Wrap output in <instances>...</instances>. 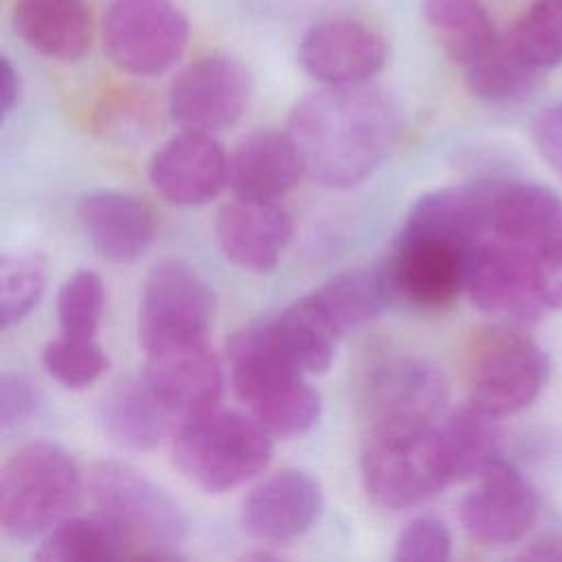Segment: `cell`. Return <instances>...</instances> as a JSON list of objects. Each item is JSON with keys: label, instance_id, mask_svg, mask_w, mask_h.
<instances>
[{"label": "cell", "instance_id": "obj_19", "mask_svg": "<svg viewBox=\"0 0 562 562\" xmlns=\"http://www.w3.org/2000/svg\"><path fill=\"white\" fill-rule=\"evenodd\" d=\"M321 483L303 470H281L257 483L241 501L239 522L259 542H285L303 536L321 516Z\"/></svg>", "mask_w": 562, "mask_h": 562}, {"label": "cell", "instance_id": "obj_13", "mask_svg": "<svg viewBox=\"0 0 562 562\" xmlns=\"http://www.w3.org/2000/svg\"><path fill=\"white\" fill-rule=\"evenodd\" d=\"M461 498L459 520L465 533L483 547H507L522 540L538 518L533 485L507 459H492Z\"/></svg>", "mask_w": 562, "mask_h": 562}, {"label": "cell", "instance_id": "obj_37", "mask_svg": "<svg viewBox=\"0 0 562 562\" xmlns=\"http://www.w3.org/2000/svg\"><path fill=\"white\" fill-rule=\"evenodd\" d=\"M531 138L542 160L562 178V101L533 119Z\"/></svg>", "mask_w": 562, "mask_h": 562}, {"label": "cell", "instance_id": "obj_27", "mask_svg": "<svg viewBox=\"0 0 562 562\" xmlns=\"http://www.w3.org/2000/svg\"><path fill=\"white\" fill-rule=\"evenodd\" d=\"M312 299L342 338L371 323L391 301V292L382 268H356L327 279L312 292Z\"/></svg>", "mask_w": 562, "mask_h": 562}, {"label": "cell", "instance_id": "obj_28", "mask_svg": "<svg viewBox=\"0 0 562 562\" xmlns=\"http://www.w3.org/2000/svg\"><path fill=\"white\" fill-rule=\"evenodd\" d=\"M424 15L441 48L461 66L498 40L481 0H424Z\"/></svg>", "mask_w": 562, "mask_h": 562}, {"label": "cell", "instance_id": "obj_20", "mask_svg": "<svg viewBox=\"0 0 562 562\" xmlns=\"http://www.w3.org/2000/svg\"><path fill=\"white\" fill-rule=\"evenodd\" d=\"M294 235L292 217L272 200L235 198L215 217L222 255L248 272H270Z\"/></svg>", "mask_w": 562, "mask_h": 562}, {"label": "cell", "instance_id": "obj_39", "mask_svg": "<svg viewBox=\"0 0 562 562\" xmlns=\"http://www.w3.org/2000/svg\"><path fill=\"white\" fill-rule=\"evenodd\" d=\"M522 558H527V560H544V562L562 560V538H558V536L540 538L533 544H529V549L522 553Z\"/></svg>", "mask_w": 562, "mask_h": 562}, {"label": "cell", "instance_id": "obj_11", "mask_svg": "<svg viewBox=\"0 0 562 562\" xmlns=\"http://www.w3.org/2000/svg\"><path fill=\"white\" fill-rule=\"evenodd\" d=\"M474 246L402 231L386 266L382 268L391 299L424 312H439L465 290Z\"/></svg>", "mask_w": 562, "mask_h": 562}, {"label": "cell", "instance_id": "obj_14", "mask_svg": "<svg viewBox=\"0 0 562 562\" xmlns=\"http://www.w3.org/2000/svg\"><path fill=\"white\" fill-rule=\"evenodd\" d=\"M248 99L246 68L231 57L213 55L178 72L169 88V114L180 130L215 134L241 119Z\"/></svg>", "mask_w": 562, "mask_h": 562}, {"label": "cell", "instance_id": "obj_21", "mask_svg": "<svg viewBox=\"0 0 562 562\" xmlns=\"http://www.w3.org/2000/svg\"><path fill=\"white\" fill-rule=\"evenodd\" d=\"M79 224L94 250L116 263L136 261L156 235L151 209L125 191H92L77 206Z\"/></svg>", "mask_w": 562, "mask_h": 562}, {"label": "cell", "instance_id": "obj_2", "mask_svg": "<svg viewBox=\"0 0 562 562\" xmlns=\"http://www.w3.org/2000/svg\"><path fill=\"white\" fill-rule=\"evenodd\" d=\"M226 356L235 395L270 435L296 437L318 424L321 395L279 347L270 318L237 329Z\"/></svg>", "mask_w": 562, "mask_h": 562}, {"label": "cell", "instance_id": "obj_8", "mask_svg": "<svg viewBox=\"0 0 562 562\" xmlns=\"http://www.w3.org/2000/svg\"><path fill=\"white\" fill-rule=\"evenodd\" d=\"M465 292L481 312L516 325H531L551 310L542 259L494 235L474 246Z\"/></svg>", "mask_w": 562, "mask_h": 562}, {"label": "cell", "instance_id": "obj_12", "mask_svg": "<svg viewBox=\"0 0 562 562\" xmlns=\"http://www.w3.org/2000/svg\"><path fill=\"white\" fill-rule=\"evenodd\" d=\"M485 235L536 252L544 263L549 307L562 310V198L555 191L533 182H494Z\"/></svg>", "mask_w": 562, "mask_h": 562}, {"label": "cell", "instance_id": "obj_18", "mask_svg": "<svg viewBox=\"0 0 562 562\" xmlns=\"http://www.w3.org/2000/svg\"><path fill=\"white\" fill-rule=\"evenodd\" d=\"M149 182L167 202L206 204L228 184V156L213 134L182 130L154 154Z\"/></svg>", "mask_w": 562, "mask_h": 562}, {"label": "cell", "instance_id": "obj_22", "mask_svg": "<svg viewBox=\"0 0 562 562\" xmlns=\"http://www.w3.org/2000/svg\"><path fill=\"white\" fill-rule=\"evenodd\" d=\"M303 173L301 154L288 130L250 134L228 156V187L235 198L277 202Z\"/></svg>", "mask_w": 562, "mask_h": 562}, {"label": "cell", "instance_id": "obj_38", "mask_svg": "<svg viewBox=\"0 0 562 562\" xmlns=\"http://www.w3.org/2000/svg\"><path fill=\"white\" fill-rule=\"evenodd\" d=\"M20 99V77L18 70L13 68V64L2 57L0 59V108H2V116H7L15 103Z\"/></svg>", "mask_w": 562, "mask_h": 562}, {"label": "cell", "instance_id": "obj_1", "mask_svg": "<svg viewBox=\"0 0 562 562\" xmlns=\"http://www.w3.org/2000/svg\"><path fill=\"white\" fill-rule=\"evenodd\" d=\"M400 103L382 88L364 83L325 86L292 108V136L305 173L331 189L367 180L402 134Z\"/></svg>", "mask_w": 562, "mask_h": 562}, {"label": "cell", "instance_id": "obj_4", "mask_svg": "<svg viewBox=\"0 0 562 562\" xmlns=\"http://www.w3.org/2000/svg\"><path fill=\"white\" fill-rule=\"evenodd\" d=\"M83 479L68 450L50 441L18 448L0 470V527L13 540L46 536L72 516Z\"/></svg>", "mask_w": 562, "mask_h": 562}, {"label": "cell", "instance_id": "obj_34", "mask_svg": "<svg viewBox=\"0 0 562 562\" xmlns=\"http://www.w3.org/2000/svg\"><path fill=\"white\" fill-rule=\"evenodd\" d=\"M42 364L57 384L70 391H81L105 373L108 356L94 338L81 340L61 334V338L50 340L42 349Z\"/></svg>", "mask_w": 562, "mask_h": 562}, {"label": "cell", "instance_id": "obj_32", "mask_svg": "<svg viewBox=\"0 0 562 562\" xmlns=\"http://www.w3.org/2000/svg\"><path fill=\"white\" fill-rule=\"evenodd\" d=\"M46 290V263L35 252H9L0 259L2 329L26 318Z\"/></svg>", "mask_w": 562, "mask_h": 562}, {"label": "cell", "instance_id": "obj_10", "mask_svg": "<svg viewBox=\"0 0 562 562\" xmlns=\"http://www.w3.org/2000/svg\"><path fill=\"white\" fill-rule=\"evenodd\" d=\"M215 314L209 283L187 263H156L143 283L138 305V338L145 353L204 340Z\"/></svg>", "mask_w": 562, "mask_h": 562}, {"label": "cell", "instance_id": "obj_15", "mask_svg": "<svg viewBox=\"0 0 562 562\" xmlns=\"http://www.w3.org/2000/svg\"><path fill=\"white\" fill-rule=\"evenodd\" d=\"M143 380L176 428L217 408L224 391L222 364L206 338L147 353Z\"/></svg>", "mask_w": 562, "mask_h": 562}, {"label": "cell", "instance_id": "obj_16", "mask_svg": "<svg viewBox=\"0 0 562 562\" xmlns=\"http://www.w3.org/2000/svg\"><path fill=\"white\" fill-rule=\"evenodd\" d=\"M448 386L437 367L413 356L380 360L364 382L367 426L386 422L437 424L443 417Z\"/></svg>", "mask_w": 562, "mask_h": 562}, {"label": "cell", "instance_id": "obj_7", "mask_svg": "<svg viewBox=\"0 0 562 562\" xmlns=\"http://www.w3.org/2000/svg\"><path fill=\"white\" fill-rule=\"evenodd\" d=\"M551 362L544 349L509 327L483 329L468 356L470 402L492 417L531 406L544 389Z\"/></svg>", "mask_w": 562, "mask_h": 562}, {"label": "cell", "instance_id": "obj_23", "mask_svg": "<svg viewBox=\"0 0 562 562\" xmlns=\"http://www.w3.org/2000/svg\"><path fill=\"white\" fill-rule=\"evenodd\" d=\"M15 33L37 53L72 61L92 42V18L86 0H18Z\"/></svg>", "mask_w": 562, "mask_h": 562}, {"label": "cell", "instance_id": "obj_24", "mask_svg": "<svg viewBox=\"0 0 562 562\" xmlns=\"http://www.w3.org/2000/svg\"><path fill=\"white\" fill-rule=\"evenodd\" d=\"M105 435L130 450H154L173 428V417L154 397L143 378L114 384L99 406Z\"/></svg>", "mask_w": 562, "mask_h": 562}, {"label": "cell", "instance_id": "obj_25", "mask_svg": "<svg viewBox=\"0 0 562 562\" xmlns=\"http://www.w3.org/2000/svg\"><path fill=\"white\" fill-rule=\"evenodd\" d=\"M132 536L110 516H70L50 529L35 560L40 562H112L132 558Z\"/></svg>", "mask_w": 562, "mask_h": 562}, {"label": "cell", "instance_id": "obj_33", "mask_svg": "<svg viewBox=\"0 0 562 562\" xmlns=\"http://www.w3.org/2000/svg\"><path fill=\"white\" fill-rule=\"evenodd\" d=\"M105 288L94 270H77L57 294V316L64 336L92 340L99 331Z\"/></svg>", "mask_w": 562, "mask_h": 562}, {"label": "cell", "instance_id": "obj_9", "mask_svg": "<svg viewBox=\"0 0 562 562\" xmlns=\"http://www.w3.org/2000/svg\"><path fill=\"white\" fill-rule=\"evenodd\" d=\"M101 37L116 68L154 77L182 57L189 22L171 0H114L103 18Z\"/></svg>", "mask_w": 562, "mask_h": 562}, {"label": "cell", "instance_id": "obj_5", "mask_svg": "<svg viewBox=\"0 0 562 562\" xmlns=\"http://www.w3.org/2000/svg\"><path fill=\"white\" fill-rule=\"evenodd\" d=\"M272 435L237 411H209L173 430V463L209 494L228 492L257 476L272 457Z\"/></svg>", "mask_w": 562, "mask_h": 562}, {"label": "cell", "instance_id": "obj_35", "mask_svg": "<svg viewBox=\"0 0 562 562\" xmlns=\"http://www.w3.org/2000/svg\"><path fill=\"white\" fill-rule=\"evenodd\" d=\"M452 538L443 520L419 516L397 536L393 560L397 562H443L450 558Z\"/></svg>", "mask_w": 562, "mask_h": 562}, {"label": "cell", "instance_id": "obj_26", "mask_svg": "<svg viewBox=\"0 0 562 562\" xmlns=\"http://www.w3.org/2000/svg\"><path fill=\"white\" fill-rule=\"evenodd\" d=\"M270 325L279 347L301 371L323 373L329 369L340 334L321 312L312 294L296 299L270 316Z\"/></svg>", "mask_w": 562, "mask_h": 562}, {"label": "cell", "instance_id": "obj_17", "mask_svg": "<svg viewBox=\"0 0 562 562\" xmlns=\"http://www.w3.org/2000/svg\"><path fill=\"white\" fill-rule=\"evenodd\" d=\"M384 37L364 22L329 18L312 24L299 44L303 70L325 86L364 83L386 61Z\"/></svg>", "mask_w": 562, "mask_h": 562}, {"label": "cell", "instance_id": "obj_29", "mask_svg": "<svg viewBox=\"0 0 562 562\" xmlns=\"http://www.w3.org/2000/svg\"><path fill=\"white\" fill-rule=\"evenodd\" d=\"M439 435L454 481L474 479L492 459L501 457L496 417L472 402L441 417Z\"/></svg>", "mask_w": 562, "mask_h": 562}, {"label": "cell", "instance_id": "obj_36", "mask_svg": "<svg viewBox=\"0 0 562 562\" xmlns=\"http://www.w3.org/2000/svg\"><path fill=\"white\" fill-rule=\"evenodd\" d=\"M40 406V389L24 373L7 371L0 378V426L13 428L33 417Z\"/></svg>", "mask_w": 562, "mask_h": 562}, {"label": "cell", "instance_id": "obj_3", "mask_svg": "<svg viewBox=\"0 0 562 562\" xmlns=\"http://www.w3.org/2000/svg\"><path fill=\"white\" fill-rule=\"evenodd\" d=\"M439 422H386L367 426L360 472L364 492L378 507L391 512L408 509L454 483L441 443Z\"/></svg>", "mask_w": 562, "mask_h": 562}, {"label": "cell", "instance_id": "obj_31", "mask_svg": "<svg viewBox=\"0 0 562 562\" xmlns=\"http://www.w3.org/2000/svg\"><path fill=\"white\" fill-rule=\"evenodd\" d=\"M536 72L562 64V0H533L505 35Z\"/></svg>", "mask_w": 562, "mask_h": 562}, {"label": "cell", "instance_id": "obj_30", "mask_svg": "<svg viewBox=\"0 0 562 562\" xmlns=\"http://www.w3.org/2000/svg\"><path fill=\"white\" fill-rule=\"evenodd\" d=\"M468 90L485 103H512L525 99L538 83L540 72L522 61L505 35L463 66Z\"/></svg>", "mask_w": 562, "mask_h": 562}, {"label": "cell", "instance_id": "obj_6", "mask_svg": "<svg viewBox=\"0 0 562 562\" xmlns=\"http://www.w3.org/2000/svg\"><path fill=\"white\" fill-rule=\"evenodd\" d=\"M88 490L101 514L116 520L140 549L134 558L173 560L176 544L187 533L178 503L149 476L121 461H99L90 468Z\"/></svg>", "mask_w": 562, "mask_h": 562}]
</instances>
